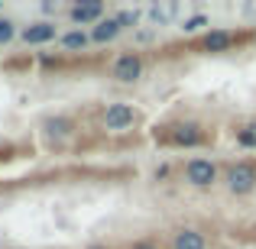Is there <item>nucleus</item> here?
Here are the masks:
<instances>
[{
  "instance_id": "nucleus-1",
  "label": "nucleus",
  "mask_w": 256,
  "mask_h": 249,
  "mask_svg": "<svg viewBox=\"0 0 256 249\" xmlns=\"http://www.w3.org/2000/svg\"><path fill=\"white\" fill-rule=\"evenodd\" d=\"M185 178L198 188H208L218 178V168H214V162H208V159H192V162L185 165Z\"/></svg>"
},
{
  "instance_id": "nucleus-2",
  "label": "nucleus",
  "mask_w": 256,
  "mask_h": 249,
  "mask_svg": "<svg viewBox=\"0 0 256 249\" xmlns=\"http://www.w3.org/2000/svg\"><path fill=\"white\" fill-rule=\"evenodd\" d=\"M110 75L117 78V81L130 84V81H136V78L143 75V62H140V55H133V52H126V55H120L117 62H114Z\"/></svg>"
},
{
  "instance_id": "nucleus-3",
  "label": "nucleus",
  "mask_w": 256,
  "mask_h": 249,
  "mask_svg": "<svg viewBox=\"0 0 256 249\" xmlns=\"http://www.w3.org/2000/svg\"><path fill=\"white\" fill-rule=\"evenodd\" d=\"M227 185H230L234 194H246L256 188V168L253 165H234L227 172Z\"/></svg>"
},
{
  "instance_id": "nucleus-4",
  "label": "nucleus",
  "mask_w": 256,
  "mask_h": 249,
  "mask_svg": "<svg viewBox=\"0 0 256 249\" xmlns=\"http://www.w3.org/2000/svg\"><path fill=\"white\" fill-rule=\"evenodd\" d=\"M133 120H136V113H133L130 104H110L104 110V126L107 130H126Z\"/></svg>"
},
{
  "instance_id": "nucleus-5",
  "label": "nucleus",
  "mask_w": 256,
  "mask_h": 249,
  "mask_svg": "<svg viewBox=\"0 0 256 249\" xmlns=\"http://www.w3.org/2000/svg\"><path fill=\"white\" fill-rule=\"evenodd\" d=\"M49 39H56V26L52 23H36V26H26L23 29L26 45H42V42H49Z\"/></svg>"
},
{
  "instance_id": "nucleus-6",
  "label": "nucleus",
  "mask_w": 256,
  "mask_h": 249,
  "mask_svg": "<svg viewBox=\"0 0 256 249\" xmlns=\"http://www.w3.org/2000/svg\"><path fill=\"white\" fill-rule=\"evenodd\" d=\"M172 143H178V146H198L201 143V130L194 123H182L178 130L172 133Z\"/></svg>"
},
{
  "instance_id": "nucleus-7",
  "label": "nucleus",
  "mask_w": 256,
  "mask_h": 249,
  "mask_svg": "<svg viewBox=\"0 0 256 249\" xmlns=\"http://www.w3.org/2000/svg\"><path fill=\"white\" fill-rule=\"evenodd\" d=\"M100 13H104L100 3H78L75 10H72V19H75V23H91V19H100Z\"/></svg>"
},
{
  "instance_id": "nucleus-8",
  "label": "nucleus",
  "mask_w": 256,
  "mask_h": 249,
  "mask_svg": "<svg viewBox=\"0 0 256 249\" xmlns=\"http://www.w3.org/2000/svg\"><path fill=\"white\" fill-rule=\"evenodd\" d=\"M117 32H120V23H117V19H100V23L94 26L91 39H98V42H110Z\"/></svg>"
},
{
  "instance_id": "nucleus-9",
  "label": "nucleus",
  "mask_w": 256,
  "mask_h": 249,
  "mask_svg": "<svg viewBox=\"0 0 256 249\" xmlns=\"http://www.w3.org/2000/svg\"><path fill=\"white\" fill-rule=\"evenodd\" d=\"M175 249H204V237L194 230H182L175 237Z\"/></svg>"
},
{
  "instance_id": "nucleus-10",
  "label": "nucleus",
  "mask_w": 256,
  "mask_h": 249,
  "mask_svg": "<svg viewBox=\"0 0 256 249\" xmlns=\"http://www.w3.org/2000/svg\"><path fill=\"white\" fill-rule=\"evenodd\" d=\"M230 42H234V36H230V32H224V29H211V32L204 36V45H208L211 52H220V49H227Z\"/></svg>"
},
{
  "instance_id": "nucleus-11",
  "label": "nucleus",
  "mask_w": 256,
  "mask_h": 249,
  "mask_svg": "<svg viewBox=\"0 0 256 249\" xmlns=\"http://www.w3.org/2000/svg\"><path fill=\"white\" fill-rule=\"evenodd\" d=\"M62 45H65V49H84V45H88V36H84V32H65V36H62Z\"/></svg>"
},
{
  "instance_id": "nucleus-12",
  "label": "nucleus",
  "mask_w": 256,
  "mask_h": 249,
  "mask_svg": "<svg viewBox=\"0 0 256 249\" xmlns=\"http://www.w3.org/2000/svg\"><path fill=\"white\" fill-rule=\"evenodd\" d=\"M46 130H49V133H56V136H68L72 123H68V120H62V117H58V120H49V123H46Z\"/></svg>"
},
{
  "instance_id": "nucleus-13",
  "label": "nucleus",
  "mask_w": 256,
  "mask_h": 249,
  "mask_svg": "<svg viewBox=\"0 0 256 249\" xmlns=\"http://www.w3.org/2000/svg\"><path fill=\"white\" fill-rule=\"evenodd\" d=\"M114 19H117V23H120V29H124V26H136L140 13H136V10H124V13H117Z\"/></svg>"
},
{
  "instance_id": "nucleus-14",
  "label": "nucleus",
  "mask_w": 256,
  "mask_h": 249,
  "mask_svg": "<svg viewBox=\"0 0 256 249\" xmlns=\"http://www.w3.org/2000/svg\"><path fill=\"white\" fill-rule=\"evenodd\" d=\"M237 143H240V146H256V123H253V126H246V130H240Z\"/></svg>"
},
{
  "instance_id": "nucleus-15",
  "label": "nucleus",
  "mask_w": 256,
  "mask_h": 249,
  "mask_svg": "<svg viewBox=\"0 0 256 249\" xmlns=\"http://www.w3.org/2000/svg\"><path fill=\"white\" fill-rule=\"evenodd\" d=\"M201 26H208V16H192V19H185V32H198Z\"/></svg>"
},
{
  "instance_id": "nucleus-16",
  "label": "nucleus",
  "mask_w": 256,
  "mask_h": 249,
  "mask_svg": "<svg viewBox=\"0 0 256 249\" xmlns=\"http://www.w3.org/2000/svg\"><path fill=\"white\" fill-rule=\"evenodd\" d=\"M13 32H16V29H13V23H10V19H0V42H10V39H13Z\"/></svg>"
},
{
  "instance_id": "nucleus-17",
  "label": "nucleus",
  "mask_w": 256,
  "mask_h": 249,
  "mask_svg": "<svg viewBox=\"0 0 256 249\" xmlns=\"http://www.w3.org/2000/svg\"><path fill=\"white\" fill-rule=\"evenodd\" d=\"M133 249H156V246H152V243H136Z\"/></svg>"
}]
</instances>
